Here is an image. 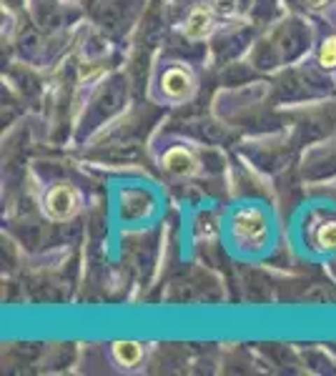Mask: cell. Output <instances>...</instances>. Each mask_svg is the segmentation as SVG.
<instances>
[{
  "instance_id": "obj_8",
  "label": "cell",
  "mask_w": 336,
  "mask_h": 376,
  "mask_svg": "<svg viewBox=\"0 0 336 376\" xmlns=\"http://www.w3.org/2000/svg\"><path fill=\"white\" fill-rule=\"evenodd\" d=\"M318 60H321V66H326V68L336 66V36L329 38V41H324L321 53H318Z\"/></svg>"
},
{
  "instance_id": "obj_1",
  "label": "cell",
  "mask_w": 336,
  "mask_h": 376,
  "mask_svg": "<svg viewBox=\"0 0 336 376\" xmlns=\"http://www.w3.org/2000/svg\"><path fill=\"white\" fill-rule=\"evenodd\" d=\"M234 233L236 239L244 241V244H251L253 249H256L261 241H264L266 236V218L261 211L256 209H244L239 211V216H236L234 221Z\"/></svg>"
},
{
  "instance_id": "obj_6",
  "label": "cell",
  "mask_w": 336,
  "mask_h": 376,
  "mask_svg": "<svg viewBox=\"0 0 336 376\" xmlns=\"http://www.w3.org/2000/svg\"><path fill=\"white\" fill-rule=\"evenodd\" d=\"M211 30V15L206 11H193L191 13V18H188L186 23V36L188 38H204L206 33Z\"/></svg>"
},
{
  "instance_id": "obj_2",
  "label": "cell",
  "mask_w": 336,
  "mask_h": 376,
  "mask_svg": "<svg viewBox=\"0 0 336 376\" xmlns=\"http://www.w3.org/2000/svg\"><path fill=\"white\" fill-rule=\"evenodd\" d=\"M78 211V193L71 186H55L46 198V214L55 221H66Z\"/></svg>"
},
{
  "instance_id": "obj_9",
  "label": "cell",
  "mask_w": 336,
  "mask_h": 376,
  "mask_svg": "<svg viewBox=\"0 0 336 376\" xmlns=\"http://www.w3.org/2000/svg\"><path fill=\"white\" fill-rule=\"evenodd\" d=\"M309 3H312L314 8H321V6H324V3H326V0H309Z\"/></svg>"
},
{
  "instance_id": "obj_7",
  "label": "cell",
  "mask_w": 336,
  "mask_h": 376,
  "mask_svg": "<svg viewBox=\"0 0 336 376\" xmlns=\"http://www.w3.org/2000/svg\"><path fill=\"white\" fill-rule=\"evenodd\" d=\"M318 246L326 251H336V223H324V226L318 228V236H316Z\"/></svg>"
},
{
  "instance_id": "obj_3",
  "label": "cell",
  "mask_w": 336,
  "mask_h": 376,
  "mask_svg": "<svg viewBox=\"0 0 336 376\" xmlns=\"http://www.w3.org/2000/svg\"><path fill=\"white\" fill-rule=\"evenodd\" d=\"M191 90V78L183 68H171L163 76V93L171 98H183Z\"/></svg>"
},
{
  "instance_id": "obj_4",
  "label": "cell",
  "mask_w": 336,
  "mask_h": 376,
  "mask_svg": "<svg viewBox=\"0 0 336 376\" xmlns=\"http://www.w3.org/2000/svg\"><path fill=\"white\" fill-rule=\"evenodd\" d=\"M163 163H166L168 171H174L176 176H191L193 171H196V161H193L191 153H188L186 148L168 151L166 158H163Z\"/></svg>"
},
{
  "instance_id": "obj_5",
  "label": "cell",
  "mask_w": 336,
  "mask_h": 376,
  "mask_svg": "<svg viewBox=\"0 0 336 376\" xmlns=\"http://www.w3.org/2000/svg\"><path fill=\"white\" fill-rule=\"evenodd\" d=\"M141 347L139 344H133V341H118V344H113V356L118 364L123 366H133L141 361Z\"/></svg>"
}]
</instances>
